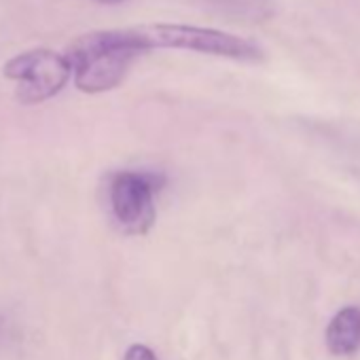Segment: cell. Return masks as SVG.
Here are the masks:
<instances>
[{
    "mask_svg": "<svg viewBox=\"0 0 360 360\" xmlns=\"http://www.w3.org/2000/svg\"><path fill=\"white\" fill-rule=\"evenodd\" d=\"M75 72L68 56L51 49H32L15 56L3 68V75L15 81L18 98L24 104H41L58 96Z\"/></svg>",
    "mask_w": 360,
    "mask_h": 360,
    "instance_id": "obj_3",
    "label": "cell"
},
{
    "mask_svg": "<svg viewBox=\"0 0 360 360\" xmlns=\"http://www.w3.org/2000/svg\"><path fill=\"white\" fill-rule=\"evenodd\" d=\"M98 3H104V5H117V3H123V0H98Z\"/></svg>",
    "mask_w": 360,
    "mask_h": 360,
    "instance_id": "obj_7",
    "label": "cell"
},
{
    "mask_svg": "<svg viewBox=\"0 0 360 360\" xmlns=\"http://www.w3.org/2000/svg\"><path fill=\"white\" fill-rule=\"evenodd\" d=\"M326 347L335 356H349L360 347V309L349 305L337 311L326 328Z\"/></svg>",
    "mask_w": 360,
    "mask_h": 360,
    "instance_id": "obj_5",
    "label": "cell"
},
{
    "mask_svg": "<svg viewBox=\"0 0 360 360\" xmlns=\"http://www.w3.org/2000/svg\"><path fill=\"white\" fill-rule=\"evenodd\" d=\"M131 34L144 51L185 49V51L242 60V62H257L263 58L259 45L246 41L244 37L214 30V28H200V26H185V24H148V26H134Z\"/></svg>",
    "mask_w": 360,
    "mask_h": 360,
    "instance_id": "obj_2",
    "label": "cell"
},
{
    "mask_svg": "<svg viewBox=\"0 0 360 360\" xmlns=\"http://www.w3.org/2000/svg\"><path fill=\"white\" fill-rule=\"evenodd\" d=\"M146 53L131 34V28L98 30L83 34L70 47L75 83L83 94H104L119 87L134 64Z\"/></svg>",
    "mask_w": 360,
    "mask_h": 360,
    "instance_id": "obj_1",
    "label": "cell"
},
{
    "mask_svg": "<svg viewBox=\"0 0 360 360\" xmlns=\"http://www.w3.org/2000/svg\"><path fill=\"white\" fill-rule=\"evenodd\" d=\"M123 360H157V356H155V352L148 345H144V343H131L127 347Z\"/></svg>",
    "mask_w": 360,
    "mask_h": 360,
    "instance_id": "obj_6",
    "label": "cell"
},
{
    "mask_svg": "<svg viewBox=\"0 0 360 360\" xmlns=\"http://www.w3.org/2000/svg\"><path fill=\"white\" fill-rule=\"evenodd\" d=\"M157 180L142 172H119L110 185V206L117 223L129 236H144L155 223Z\"/></svg>",
    "mask_w": 360,
    "mask_h": 360,
    "instance_id": "obj_4",
    "label": "cell"
}]
</instances>
